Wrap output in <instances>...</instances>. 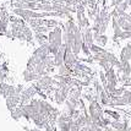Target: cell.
<instances>
[{"label":"cell","instance_id":"cell-15","mask_svg":"<svg viewBox=\"0 0 131 131\" xmlns=\"http://www.w3.org/2000/svg\"><path fill=\"white\" fill-rule=\"evenodd\" d=\"M127 7H129V4H127V3H125V1H123L120 5H118L116 7H115V10L118 11V14H119V16H120V15L125 14L126 10H127Z\"/></svg>","mask_w":131,"mask_h":131},{"label":"cell","instance_id":"cell-10","mask_svg":"<svg viewBox=\"0 0 131 131\" xmlns=\"http://www.w3.org/2000/svg\"><path fill=\"white\" fill-rule=\"evenodd\" d=\"M43 26H46V27H49V28H55V27H58V26H61V27H63L64 23L61 22V21L54 20V18H50V20L43 18Z\"/></svg>","mask_w":131,"mask_h":131},{"label":"cell","instance_id":"cell-23","mask_svg":"<svg viewBox=\"0 0 131 131\" xmlns=\"http://www.w3.org/2000/svg\"><path fill=\"white\" fill-rule=\"evenodd\" d=\"M129 6H131V0H129Z\"/></svg>","mask_w":131,"mask_h":131},{"label":"cell","instance_id":"cell-3","mask_svg":"<svg viewBox=\"0 0 131 131\" xmlns=\"http://www.w3.org/2000/svg\"><path fill=\"white\" fill-rule=\"evenodd\" d=\"M79 61H80L79 57L72 51L71 48L66 47V50H65V65H68L69 68L72 69Z\"/></svg>","mask_w":131,"mask_h":131},{"label":"cell","instance_id":"cell-22","mask_svg":"<svg viewBox=\"0 0 131 131\" xmlns=\"http://www.w3.org/2000/svg\"><path fill=\"white\" fill-rule=\"evenodd\" d=\"M28 131H40V130H38V129H32V130H28Z\"/></svg>","mask_w":131,"mask_h":131},{"label":"cell","instance_id":"cell-19","mask_svg":"<svg viewBox=\"0 0 131 131\" xmlns=\"http://www.w3.org/2000/svg\"><path fill=\"white\" fill-rule=\"evenodd\" d=\"M6 77H7V72H5L3 69L0 68V83H3V82H5Z\"/></svg>","mask_w":131,"mask_h":131},{"label":"cell","instance_id":"cell-16","mask_svg":"<svg viewBox=\"0 0 131 131\" xmlns=\"http://www.w3.org/2000/svg\"><path fill=\"white\" fill-rule=\"evenodd\" d=\"M90 49H91L92 54H98V53H103V51H105L104 48H102L101 46H97V44H93Z\"/></svg>","mask_w":131,"mask_h":131},{"label":"cell","instance_id":"cell-20","mask_svg":"<svg viewBox=\"0 0 131 131\" xmlns=\"http://www.w3.org/2000/svg\"><path fill=\"white\" fill-rule=\"evenodd\" d=\"M6 31H7V26L0 22V37H1V36H5Z\"/></svg>","mask_w":131,"mask_h":131},{"label":"cell","instance_id":"cell-2","mask_svg":"<svg viewBox=\"0 0 131 131\" xmlns=\"http://www.w3.org/2000/svg\"><path fill=\"white\" fill-rule=\"evenodd\" d=\"M36 94H38V91H37V88L34 87V85L27 87L26 90H23V92L21 93L20 105H25V104H27L28 102H31V99H32Z\"/></svg>","mask_w":131,"mask_h":131},{"label":"cell","instance_id":"cell-1","mask_svg":"<svg viewBox=\"0 0 131 131\" xmlns=\"http://www.w3.org/2000/svg\"><path fill=\"white\" fill-rule=\"evenodd\" d=\"M88 114L91 116L93 124L98 125V123L101 121V119L103 118V114H104V110H103L102 105L99 104L97 99H93L90 102V107H88Z\"/></svg>","mask_w":131,"mask_h":131},{"label":"cell","instance_id":"cell-8","mask_svg":"<svg viewBox=\"0 0 131 131\" xmlns=\"http://www.w3.org/2000/svg\"><path fill=\"white\" fill-rule=\"evenodd\" d=\"M131 60V43H127L120 51V61H130Z\"/></svg>","mask_w":131,"mask_h":131},{"label":"cell","instance_id":"cell-4","mask_svg":"<svg viewBox=\"0 0 131 131\" xmlns=\"http://www.w3.org/2000/svg\"><path fill=\"white\" fill-rule=\"evenodd\" d=\"M20 101H21V94H14V96H9V97L5 98V102H6V107L7 109L11 112L12 109L17 108L18 105H20Z\"/></svg>","mask_w":131,"mask_h":131},{"label":"cell","instance_id":"cell-14","mask_svg":"<svg viewBox=\"0 0 131 131\" xmlns=\"http://www.w3.org/2000/svg\"><path fill=\"white\" fill-rule=\"evenodd\" d=\"M27 23L31 26V28L34 29L37 27H39V26H43V18H29Z\"/></svg>","mask_w":131,"mask_h":131},{"label":"cell","instance_id":"cell-7","mask_svg":"<svg viewBox=\"0 0 131 131\" xmlns=\"http://www.w3.org/2000/svg\"><path fill=\"white\" fill-rule=\"evenodd\" d=\"M22 76H23V80H25V82H36V81H38L40 77H42L40 75L36 74L34 71L27 70V69H25Z\"/></svg>","mask_w":131,"mask_h":131},{"label":"cell","instance_id":"cell-9","mask_svg":"<svg viewBox=\"0 0 131 131\" xmlns=\"http://www.w3.org/2000/svg\"><path fill=\"white\" fill-rule=\"evenodd\" d=\"M105 77H107V82L108 83H112V85H115V86H116L118 81H119L114 68H110L108 71H105Z\"/></svg>","mask_w":131,"mask_h":131},{"label":"cell","instance_id":"cell-12","mask_svg":"<svg viewBox=\"0 0 131 131\" xmlns=\"http://www.w3.org/2000/svg\"><path fill=\"white\" fill-rule=\"evenodd\" d=\"M37 10L40 11H54V5L51 3H38Z\"/></svg>","mask_w":131,"mask_h":131},{"label":"cell","instance_id":"cell-13","mask_svg":"<svg viewBox=\"0 0 131 131\" xmlns=\"http://www.w3.org/2000/svg\"><path fill=\"white\" fill-rule=\"evenodd\" d=\"M34 40L42 46V44H44L46 42H48V36L46 33H34Z\"/></svg>","mask_w":131,"mask_h":131},{"label":"cell","instance_id":"cell-6","mask_svg":"<svg viewBox=\"0 0 131 131\" xmlns=\"http://www.w3.org/2000/svg\"><path fill=\"white\" fill-rule=\"evenodd\" d=\"M82 38H83V43L86 46H88L91 48L94 43V38H93V29L92 27H87V28L82 29Z\"/></svg>","mask_w":131,"mask_h":131},{"label":"cell","instance_id":"cell-21","mask_svg":"<svg viewBox=\"0 0 131 131\" xmlns=\"http://www.w3.org/2000/svg\"><path fill=\"white\" fill-rule=\"evenodd\" d=\"M124 0H112V3H110V6L112 7H116L118 5H120L121 3H123Z\"/></svg>","mask_w":131,"mask_h":131},{"label":"cell","instance_id":"cell-11","mask_svg":"<svg viewBox=\"0 0 131 131\" xmlns=\"http://www.w3.org/2000/svg\"><path fill=\"white\" fill-rule=\"evenodd\" d=\"M58 75H61V76H74V70L64 64V65L58 68Z\"/></svg>","mask_w":131,"mask_h":131},{"label":"cell","instance_id":"cell-5","mask_svg":"<svg viewBox=\"0 0 131 131\" xmlns=\"http://www.w3.org/2000/svg\"><path fill=\"white\" fill-rule=\"evenodd\" d=\"M0 93H1V96L4 98L9 97V96H14V94L17 93L16 87L9 85V83H6V82H3V83H0Z\"/></svg>","mask_w":131,"mask_h":131},{"label":"cell","instance_id":"cell-18","mask_svg":"<svg viewBox=\"0 0 131 131\" xmlns=\"http://www.w3.org/2000/svg\"><path fill=\"white\" fill-rule=\"evenodd\" d=\"M104 113H105V114H108V115H110V116H112L113 119L120 120V114H119V113H116V112H113V110L105 109V110H104Z\"/></svg>","mask_w":131,"mask_h":131},{"label":"cell","instance_id":"cell-17","mask_svg":"<svg viewBox=\"0 0 131 131\" xmlns=\"http://www.w3.org/2000/svg\"><path fill=\"white\" fill-rule=\"evenodd\" d=\"M49 31H50V28L46 27V26H39V27L33 29L34 33H49Z\"/></svg>","mask_w":131,"mask_h":131}]
</instances>
